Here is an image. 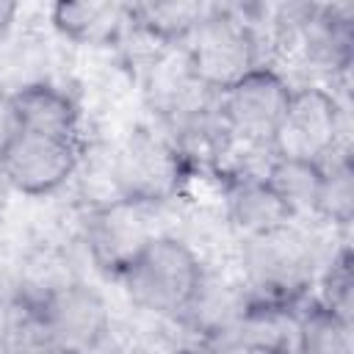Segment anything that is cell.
<instances>
[{"label": "cell", "mask_w": 354, "mask_h": 354, "mask_svg": "<svg viewBox=\"0 0 354 354\" xmlns=\"http://www.w3.org/2000/svg\"><path fill=\"white\" fill-rule=\"evenodd\" d=\"M122 282L138 307L155 315H185L205 282V271L188 243L155 235L122 271Z\"/></svg>", "instance_id": "6da1fadb"}, {"label": "cell", "mask_w": 354, "mask_h": 354, "mask_svg": "<svg viewBox=\"0 0 354 354\" xmlns=\"http://www.w3.org/2000/svg\"><path fill=\"white\" fill-rule=\"evenodd\" d=\"M185 61L202 88L221 94L260 66V41L246 17L213 6L188 36Z\"/></svg>", "instance_id": "7a4b0ae2"}, {"label": "cell", "mask_w": 354, "mask_h": 354, "mask_svg": "<svg viewBox=\"0 0 354 354\" xmlns=\"http://www.w3.org/2000/svg\"><path fill=\"white\" fill-rule=\"evenodd\" d=\"M243 274L257 293L254 301L290 304L313 279V249L290 224L243 238Z\"/></svg>", "instance_id": "3957f363"}, {"label": "cell", "mask_w": 354, "mask_h": 354, "mask_svg": "<svg viewBox=\"0 0 354 354\" xmlns=\"http://www.w3.org/2000/svg\"><path fill=\"white\" fill-rule=\"evenodd\" d=\"M77 169V141L8 127L0 141V180L19 194L61 188Z\"/></svg>", "instance_id": "277c9868"}, {"label": "cell", "mask_w": 354, "mask_h": 354, "mask_svg": "<svg viewBox=\"0 0 354 354\" xmlns=\"http://www.w3.org/2000/svg\"><path fill=\"white\" fill-rule=\"evenodd\" d=\"M337 133H340V108L337 100L315 86L293 88L288 111L274 133V152L277 158L326 163L337 152Z\"/></svg>", "instance_id": "5b68a950"}, {"label": "cell", "mask_w": 354, "mask_h": 354, "mask_svg": "<svg viewBox=\"0 0 354 354\" xmlns=\"http://www.w3.org/2000/svg\"><path fill=\"white\" fill-rule=\"evenodd\" d=\"M288 80L271 66H257L227 91H221L218 113L230 136L252 144H271L290 102Z\"/></svg>", "instance_id": "8992f818"}, {"label": "cell", "mask_w": 354, "mask_h": 354, "mask_svg": "<svg viewBox=\"0 0 354 354\" xmlns=\"http://www.w3.org/2000/svg\"><path fill=\"white\" fill-rule=\"evenodd\" d=\"M28 304L36 307L47 329L72 354L91 351L111 326V315L102 293L80 279H64L41 299Z\"/></svg>", "instance_id": "52a82bcc"}, {"label": "cell", "mask_w": 354, "mask_h": 354, "mask_svg": "<svg viewBox=\"0 0 354 354\" xmlns=\"http://www.w3.org/2000/svg\"><path fill=\"white\" fill-rule=\"evenodd\" d=\"M113 174L119 185V199H130L138 205L160 202L177 191L180 152L158 136L136 133L119 149Z\"/></svg>", "instance_id": "ba28073f"}, {"label": "cell", "mask_w": 354, "mask_h": 354, "mask_svg": "<svg viewBox=\"0 0 354 354\" xmlns=\"http://www.w3.org/2000/svg\"><path fill=\"white\" fill-rule=\"evenodd\" d=\"M152 238L155 232L147 224L144 205L130 199H113L111 205L97 207L86 224V243L94 263L119 277Z\"/></svg>", "instance_id": "9c48e42d"}, {"label": "cell", "mask_w": 354, "mask_h": 354, "mask_svg": "<svg viewBox=\"0 0 354 354\" xmlns=\"http://www.w3.org/2000/svg\"><path fill=\"white\" fill-rule=\"evenodd\" d=\"M8 127L77 141V105L55 83H39L6 102Z\"/></svg>", "instance_id": "30bf717a"}, {"label": "cell", "mask_w": 354, "mask_h": 354, "mask_svg": "<svg viewBox=\"0 0 354 354\" xmlns=\"http://www.w3.org/2000/svg\"><path fill=\"white\" fill-rule=\"evenodd\" d=\"M53 25L72 41L80 44H108L133 22V8L127 3H100V0H61L50 8Z\"/></svg>", "instance_id": "8fae6325"}, {"label": "cell", "mask_w": 354, "mask_h": 354, "mask_svg": "<svg viewBox=\"0 0 354 354\" xmlns=\"http://www.w3.org/2000/svg\"><path fill=\"white\" fill-rule=\"evenodd\" d=\"M230 221L243 238L282 230L293 221L288 205L266 180H241L230 191Z\"/></svg>", "instance_id": "7c38bea8"}, {"label": "cell", "mask_w": 354, "mask_h": 354, "mask_svg": "<svg viewBox=\"0 0 354 354\" xmlns=\"http://www.w3.org/2000/svg\"><path fill=\"white\" fill-rule=\"evenodd\" d=\"M47 47L36 36H3L0 39V100L8 102L30 86L50 83Z\"/></svg>", "instance_id": "4fadbf2b"}, {"label": "cell", "mask_w": 354, "mask_h": 354, "mask_svg": "<svg viewBox=\"0 0 354 354\" xmlns=\"http://www.w3.org/2000/svg\"><path fill=\"white\" fill-rule=\"evenodd\" d=\"M324 166L310 160H293V158H274L266 183L277 191V196L288 205L290 216L299 213H315L318 194H321Z\"/></svg>", "instance_id": "5bb4252c"}, {"label": "cell", "mask_w": 354, "mask_h": 354, "mask_svg": "<svg viewBox=\"0 0 354 354\" xmlns=\"http://www.w3.org/2000/svg\"><path fill=\"white\" fill-rule=\"evenodd\" d=\"M130 8H133V22L141 30H147L155 39L174 41V39H188L213 6H205V3H138Z\"/></svg>", "instance_id": "9a60e30c"}, {"label": "cell", "mask_w": 354, "mask_h": 354, "mask_svg": "<svg viewBox=\"0 0 354 354\" xmlns=\"http://www.w3.org/2000/svg\"><path fill=\"white\" fill-rule=\"evenodd\" d=\"M296 354H351V321L318 304L299 318Z\"/></svg>", "instance_id": "2e32d148"}, {"label": "cell", "mask_w": 354, "mask_h": 354, "mask_svg": "<svg viewBox=\"0 0 354 354\" xmlns=\"http://www.w3.org/2000/svg\"><path fill=\"white\" fill-rule=\"evenodd\" d=\"M0 346L6 354H72L47 329V324L41 321L33 304H25L22 310L8 315Z\"/></svg>", "instance_id": "e0dca14e"}, {"label": "cell", "mask_w": 354, "mask_h": 354, "mask_svg": "<svg viewBox=\"0 0 354 354\" xmlns=\"http://www.w3.org/2000/svg\"><path fill=\"white\" fill-rule=\"evenodd\" d=\"M315 213L340 227H346L351 221V216H354V169H351L348 155H337L324 163V180H321Z\"/></svg>", "instance_id": "ac0fdd59"}, {"label": "cell", "mask_w": 354, "mask_h": 354, "mask_svg": "<svg viewBox=\"0 0 354 354\" xmlns=\"http://www.w3.org/2000/svg\"><path fill=\"white\" fill-rule=\"evenodd\" d=\"M324 307H329L335 315L351 321V257L343 249L335 260L332 268L326 274V301Z\"/></svg>", "instance_id": "d6986e66"}, {"label": "cell", "mask_w": 354, "mask_h": 354, "mask_svg": "<svg viewBox=\"0 0 354 354\" xmlns=\"http://www.w3.org/2000/svg\"><path fill=\"white\" fill-rule=\"evenodd\" d=\"M17 3H8V0H0V39L11 33L14 28V19H17Z\"/></svg>", "instance_id": "ffe728a7"}, {"label": "cell", "mask_w": 354, "mask_h": 354, "mask_svg": "<svg viewBox=\"0 0 354 354\" xmlns=\"http://www.w3.org/2000/svg\"><path fill=\"white\" fill-rule=\"evenodd\" d=\"M213 354H260V351H254V348H249L243 343H235V340H224Z\"/></svg>", "instance_id": "44dd1931"}, {"label": "cell", "mask_w": 354, "mask_h": 354, "mask_svg": "<svg viewBox=\"0 0 354 354\" xmlns=\"http://www.w3.org/2000/svg\"><path fill=\"white\" fill-rule=\"evenodd\" d=\"M8 304H6V293H3V285H0V337H3V329L8 324Z\"/></svg>", "instance_id": "7402d4cb"}]
</instances>
